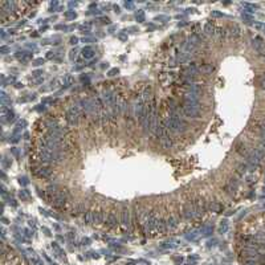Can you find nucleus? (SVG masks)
Masks as SVG:
<instances>
[{
    "label": "nucleus",
    "instance_id": "nucleus-10",
    "mask_svg": "<svg viewBox=\"0 0 265 265\" xmlns=\"http://www.w3.org/2000/svg\"><path fill=\"white\" fill-rule=\"evenodd\" d=\"M246 159H248V163L252 165V166H257L258 163H260V160H261V158H260V156H258L255 151L249 153V155L246 156Z\"/></svg>",
    "mask_w": 265,
    "mask_h": 265
},
{
    "label": "nucleus",
    "instance_id": "nucleus-28",
    "mask_svg": "<svg viewBox=\"0 0 265 265\" xmlns=\"http://www.w3.org/2000/svg\"><path fill=\"white\" fill-rule=\"evenodd\" d=\"M228 230V224H227V221H221V224H220V232H227Z\"/></svg>",
    "mask_w": 265,
    "mask_h": 265
},
{
    "label": "nucleus",
    "instance_id": "nucleus-36",
    "mask_svg": "<svg viewBox=\"0 0 265 265\" xmlns=\"http://www.w3.org/2000/svg\"><path fill=\"white\" fill-rule=\"evenodd\" d=\"M66 16H68V17H74L76 14H73V12H69V14H66Z\"/></svg>",
    "mask_w": 265,
    "mask_h": 265
},
{
    "label": "nucleus",
    "instance_id": "nucleus-22",
    "mask_svg": "<svg viewBox=\"0 0 265 265\" xmlns=\"http://www.w3.org/2000/svg\"><path fill=\"white\" fill-rule=\"evenodd\" d=\"M236 187H237V180L236 179H231L230 183L227 184V191L228 192H232V191L236 190Z\"/></svg>",
    "mask_w": 265,
    "mask_h": 265
},
{
    "label": "nucleus",
    "instance_id": "nucleus-24",
    "mask_svg": "<svg viewBox=\"0 0 265 265\" xmlns=\"http://www.w3.org/2000/svg\"><path fill=\"white\" fill-rule=\"evenodd\" d=\"M84 220H85L86 224H89V223H93V212H86L85 216H84Z\"/></svg>",
    "mask_w": 265,
    "mask_h": 265
},
{
    "label": "nucleus",
    "instance_id": "nucleus-35",
    "mask_svg": "<svg viewBox=\"0 0 265 265\" xmlns=\"http://www.w3.org/2000/svg\"><path fill=\"white\" fill-rule=\"evenodd\" d=\"M76 57V51H72L70 52V58H74Z\"/></svg>",
    "mask_w": 265,
    "mask_h": 265
},
{
    "label": "nucleus",
    "instance_id": "nucleus-16",
    "mask_svg": "<svg viewBox=\"0 0 265 265\" xmlns=\"http://www.w3.org/2000/svg\"><path fill=\"white\" fill-rule=\"evenodd\" d=\"M184 102H199V94L188 92L184 95Z\"/></svg>",
    "mask_w": 265,
    "mask_h": 265
},
{
    "label": "nucleus",
    "instance_id": "nucleus-27",
    "mask_svg": "<svg viewBox=\"0 0 265 265\" xmlns=\"http://www.w3.org/2000/svg\"><path fill=\"white\" fill-rule=\"evenodd\" d=\"M264 27H265L264 24H262V23H258V21H256V23L253 24V28L256 29V31H262Z\"/></svg>",
    "mask_w": 265,
    "mask_h": 265
},
{
    "label": "nucleus",
    "instance_id": "nucleus-17",
    "mask_svg": "<svg viewBox=\"0 0 265 265\" xmlns=\"http://www.w3.org/2000/svg\"><path fill=\"white\" fill-rule=\"evenodd\" d=\"M82 56H84V58H86V60L93 58V56H94L93 48H92V46H85V48L82 49Z\"/></svg>",
    "mask_w": 265,
    "mask_h": 265
},
{
    "label": "nucleus",
    "instance_id": "nucleus-2",
    "mask_svg": "<svg viewBox=\"0 0 265 265\" xmlns=\"http://www.w3.org/2000/svg\"><path fill=\"white\" fill-rule=\"evenodd\" d=\"M184 116L191 118H197L200 114V102H184L182 106Z\"/></svg>",
    "mask_w": 265,
    "mask_h": 265
},
{
    "label": "nucleus",
    "instance_id": "nucleus-3",
    "mask_svg": "<svg viewBox=\"0 0 265 265\" xmlns=\"http://www.w3.org/2000/svg\"><path fill=\"white\" fill-rule=\"evenodd\" d=\"M66 199H68V191L65 190H60L55 194V197H53V204L56 207H61L65 204Z\"/></svg>",
    "mask_w": 265,
    "mask_h": 265
},
{
    "label": "nucleus",
    "instance_id": "nucleus-31",
    "mask_svg": "<svg viewBox=\"0 0 265 265\" xmlns=\"http://www.w3.org/2000/svg\"><path fill=\"white\" fill-rule=\"evenodd\" d=\"M256 239H258V240H265V233H258L257 236H256Z\"/></svg>",
    "mask_w": 265,
    "mask_h": 265
},
{
    "label": "nucleus",
    "instance_id": "nucleus-20",
    "mask_svg": "<svg viewBox=\"0 0 265 265\" xmlns=\"http://www.w3.org/2000/svg\"><path fill=\"white\" fill-rule=\"evenodd\" d=\"M204 32H206V35H208V36H214L216 33L215 32V27L211 23H208V24L204 25Z\"/></svg>",
    "mask_w": 265,
    "mask_h": 265
},
{
    "label": "nucleus",
    "instance_id": "nucleus-14",
    "mask_svg": "<svg viewBox=\"0 0 265 265\" xmlns=\"http://www.w3.org/2000/svg\"><path fill=\"white\" fill-rule=\"evenodd\" d=\"M192 204H194V208H195L196 216L202 215V214L204 212V204H203V200H195Z\"/></svg>",
    "mask_w": 265,
    "mask_h": 265
},
{
    "label": "nucleus",
    "instance_id": "nucleus-1",
    "mask_svg": "<svg viewBox=\"0 0 265 265\" xmlns=\"http://www.w3.org/2000/svg\"><path fill=\"white\" fill-rule=\"evenodd\" d=\"M166 129H168L172 132H182L187 129V123L184 119L178 116V114H172L171 117L166 119Z\"/></svg>",
    "mask_w": 265,
    "mask_h": 265
},
{
    "label": "nucleus",
    "instance_id": "nucleus-18",
    "mask_svg": "<svg viewBox=\"0 0 265 265\" xmlns=\"http://www.w3.org/2000/svg\"><path fill=\"white\" fill-rule=\"evenodd\" d=\"M167 230V224L163 219H158V223H156V232L159 233H165Z\"/></svg>",
    "mask_w": 265,
    "mask_h": 265
},
{
    "label": "nucleus",
    "instance_id": "nucleus-11",
    "mask_svg": "<svg viewBox=\"0 0 265 265\" xmlns=\"http://www.w3.org/2000/svg\"><path fill=\"white\" fill-rule=\"evenodd\" d=\"M130 211L129 209H123L122 211V215H121V223L125 227H129L130 225Z\"/></svg>",
    "mask_w": 265,
    "mask_h": 265
},
{
    "label": "nucleus",
    "instance_id": "nucleus-8",
    "mask_svg": "<svg viewBox=\"0 0 265 265\" xmlns=\"http://www.w3.org/2000/svg\"><path fill=\"white\" fill-rule=\"evenodd\" d=\"M66 121H68V123L72 125V126L77 125V122H78V114L70 109L68 113H66Z\"/></svg>",
    "mask_w": 265,
    "mask_h": 265
},
{
    "label": "nucleus",
    "instance_id": "nucleus-19",
    "mask_svg": "<svg viewBox=\"0 0 265 265\" xmlns=\"http://www.w3.org/2000/svg\"><path fill=\"white\" fill-rule=\"evenodd\" d=\"M37 174H39V176H41V178H49L52 175V171L49 170V168H46V167H41V168H39Z\"/></svg>",
    "mask_w": 265,
    "mask_h": 265
},
{
    "label": "nucleus",
    "instance_id": "nucleus-21",
    "mask_svg": "<svg viewBox=\"0 0 265 265\" xmlns=\"http://www.w3.org/2000/svg\"><path fill=\"white\" fill-rule=\"evenodd\" d=\"M166 224H167V228H170V230H175V228L178 227V220L175 218H170L166 221Z\"/></svg>",
    "mask_w": 265,
    "mask_h": 265
},
{
    "label": "nucleus",
    "instance_id": "nucleus-38",
    "mask_svg": "<svg viewBox=\"0 0 265 265\" xmlns=\"http://www.w3.org/2000/svg\"><path fill=\"white\" fill-rule=\"evenodd\" d=\"M260 261H262V262H265V256H260Z\"/></svg>",
    "mask_w": 265,
    "mask_h": 265
},
{
    "label": "nucleus",
    "instance_id": "nucleus-29",
    "mask_svg": "<svg viewBox=\"0 0 265 265\" xmlns=\"http://www.w3.org/2000/svg\"><path fill=\"white\" fill-rule=\"evenodd\" d=\"M135 16H137V19H138V20H141V21H143V19H144V14H143L142 11L137 12V15H135Z\"/></svg>",
    "mask_w": 265,
    "mask_h": 265
},
{
    "label": "nucleus",
    "instance_id": "nucleus-12",
    "mask_svg": "<svg viewBox=\"0 0 265 265\" xmlns=\"http://www.w3.org/2000/svg\"><path fill=\"white\" fill-rule=\"evenodd\" d=\"M236 151L241 155V156H248L249 155V153H248V150H246V146H245V143L244 142H240V143H237V146H236Z\"/></svg>",
    "mask_w": 265,
    "mask_h": 265
},
{
    "label": "nucleus",
    "instance_id": "nucleus-32",
    "mask_svg": "<svg viewBox=\"0 0 265 265\" xmlns=\"http://www.w3.org/2000/svg\"><path fill=\"white\" fill-rule=\"evenodd\" d=\"M116 73H118V69H113V70H110V73H109V76H114Z\"/></svg>",
    "mask_w": 265,
    "mask_h": 265
},
{
    "label": "nucleus",
    "instance_id": "nucleus-23",
    "mask_svg": "<svg viewBox=\"0 0 265 265\" xmlns=\"http://www.w3.org/2000/svg\"><path fill=\"white\" fill-rule=\"evenodd\" d=\"M231 36L232 37H239L240 36V28L237 25H233L232 29H231Z\"/></svg>",
    "mask_w": 265,
    "mask_h": 265
},
{
    "label": "nucleus",
    "instance_id": "nucleus-34",
    "mask_svg": "<svg viewBox=\"0 0 265 265\" xmlns=\"http://www.w3.org/2000/svg\"><path fill=\"white\" fill-rule=\"evenodd\" d=\"M70 41H72V44H77L78 39H77V37H72V40H70Z\"/></svg>",
    "mask_w": 265,
    "mask_h": 265
},
{
    "label": "nucleus",
    "instance_id": "nucleus-13",
    "mask_svg": "<svg viewBox=\"0 0 265 265\" xmlns=\"http://www.w3.org/2000/svg\"><path fill=\"white\" fill-rule=\"evenodd\" d=\"M105 220V214L102 211H97V212H93V223L94 224H100Z\"/></svg>",
    "mask_w": 265,
    "mask_h": 265
},
{
    "label": "nucleus",
    "instance_id": "nucleus-15",
    "mask_svg": "<svg viewBox=\"0 0 265 265\" xmlns=\"http://www.w3.org/2000/svg\"><path fill=\"white\" fill-rule=\"evenodd\" d=\"M150 98H151V89H150L149 86H146L143 89V92H142V94H141V101L143 102H147V101H150Z\"/></svg>",
    "mask_w": 265,
    "mask_h": 265
},
{
    "label": "nucleus",
    "instance_id": "nucleus-33",
    "mask_svg": "<svg viewBox=\"0 0 265 265\" xmlns=\"http://www.w3.org/2000/svg\"><path fill=\"white\" fill-rule=\"evenodd\" d=\"M41 62H44V61L41 58H39V60H36V61H35V65H40Z\"/></svg>",
    "mask_w": 265,
    "mask_h": 265
},
{
    "label": "nucleus",
    "instance_id": "nucleus-5",
    "mask_svg": "<svg viewBox=\"0 0 265 265\" xmlns=\"http://www.w3.org/2000/svg\"><path fill=\"white\" fill-rule=\"evenodd\" d=\"M160 143L165 149H171L172 147V139L166 130H163V132H162V135H160Z\"/></svg>",
    "mask_w": 265,
    "mask_h": 265
},
{
    "label": "nucleus",
    "instance_id": "nucleus-7",
    "mask_svg": "<svg viewBox=\"0 0 265 265\" xmlns=\"http://www.w3.org/2000/svg\"><path fill=\"white\" fill-rule=\"evenodd\" d=\"M215 70V66L212 64H203L199 66V73H202V74H212V72Z\"/></svg>",
    "mask_w": 265,
    "mask_h": 265
},
{
    "label": "nucleus",
    "instance_id": "nucleus-30",
    "mask_svg": "<svg viewBox=\"0 0 265 265\" xmlns=\"http://www.w3.org/2000/svg\"><path fill=\"white\" fill-rule=\"evenodd\" d=\"M260 86H261V89H265V76L261 77V80H260Z\"/></svg>",
    "mask_w": 265,
    "mask_h": 265
},
{
    "label": "nucleus",
    "instance_id": "nucleus-26",
    "mask_svg": "<svg viewBox=\"0 0 265 265\" xmlns=\"http://www.w3.org/2000/svg\"><path fill=\"white\" fill-rule=\"evenodd\" d=\"M237 172L240 174V175H243V174H245V172H246V165L240 163V165L237 166Z\"/></svg>",
    "mask_w": 265,
    "mask_h": 265
},
{
    "label": "nucleus",
    "instance_id": "nucleus-37",
    "mask_svg": "<svg viewBox=\"0 0 265 265\" xmlns=\"http://www.w3.org/2000/svg\"><path fill=\"white\" fill-rule=\"evenodd\" d=\"M260 147H261V149L264 150V151H265V139H264V141L261 142V146H260Z\"/></svg>",
    "mask_w": 265,
    "mask_h": 265
},
{
    "label": "nucleus",
    "instance_id": "nucleus-4",
    "mask_svg": "<svg viewBox=\"0 0 265 265\" xmlns=\"http://www.w3.org/2000/svg\"><path fill=\"white\" fill-rule=\"evenodd\" d=\"M102 98H104V102L110 107V109H113L114 106L117 105V98H116V94H114L113 92H110V90H107V92L104 93V95H102Z\"/></svg>",
    "mask_w": 265,
    "mask_h": 265
},
{
    "label": "nucleus",
    "instance_id": "nucleus-25",
    "mask_svg": "<svg viewBox=\"0 0 265 265\" xmlns=\"http://www.w3.org/2000/svg\"><path fill=\"white\" fill-rule=\"evenodd\" d=\"M72 82H73V77H72V76L68 74V76L64 77V85H65V86H70Z\"/></svg>",
    "mask_w": 265,
    "mask_h": 265
},
{
    "label": "nucleus",
    "instance_id": "nucleus-6",
    "mask_svg": "<svg viewBox=\"0 0 265 265\" xmlns=\"http://www.w3.org/2000/svg\"><path fill=\"white\" fill-rule=\"evenodd\" d=\"M183 216H184L186 219H191V218H194V216H196L194 204H187V206L184 207V209H183Z\"/></svg>",
    "mask_w": 265,
    "mask_h": 265
},
{
    "label": "nucleus",
    "instance_id": "nucleus-9",
    "mask_svg": "<svg viewBox=\"0 0 265 265\" xmlns=\"http://www.w3.org/2000/svg\"><path fill=\"white\" fill-rule=\"evenodd\" d=\"M106 224H107V227H116L118 224V218H117V214L116 212H110L109 215H107Z\"/></svg>",
    "mask_w": 265,
    "mask_h": 265
}]
</instances>
